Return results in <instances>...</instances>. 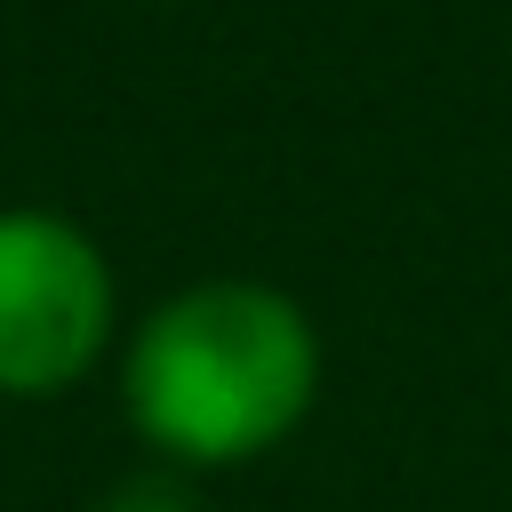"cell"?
<instances>
[{"label": "cell", "instance_id": "6da1fadb", "mask_svg": "<svg viewBox=\"0 0 512 512\" xmlns=\"http://www.w3.org/2000/svg\"><path fill=\"white\" fill-rule=\"evenodd\" d=\"M312 392L320 336L264 280H200L168 296L120 360V408L176 472H232L272 456L312 416Z\"/></svg>", "mask_w": 512, "mask_h": 512}, {"label": "cell", "instance_id": "7a4b0ae2", "mask_svg": "<svg viewBox=\"0 0 512 512\" xmlns=\"http://www.w3.org/2000/svg\"><path fill=\"white\" fill-rule=\"evenodd\" d=\"M112 336V264L48 208H0V392H72Z\"/></svg>", "mask_w": 512, "mask_h": 512}, {"label": "cell", "instance_id": "3957f363", "mask_svg": "<svg viewBox=\"0 0 512 512\" xmlns=\"http://www.w3.org/2000/svg\"><path fill=\"white\" fill-rule=\"evenodd\" d=\"M96 512H200V488L176 464H144V472H120L96 496Z\"/></svg>", "mask_w": 512, "mask_h": 512}]
</instances>
